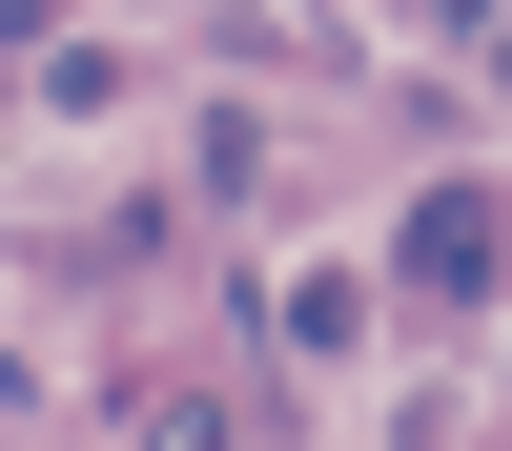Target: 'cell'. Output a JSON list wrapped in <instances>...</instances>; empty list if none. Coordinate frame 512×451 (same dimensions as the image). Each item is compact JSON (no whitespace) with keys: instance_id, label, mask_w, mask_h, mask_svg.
I'll return each instance as SVG.
<instances>
[{"instance_id":"1","label":"cell","mask_w":512,"mask_h":451,"mask_svg":"<svg viewBox=\"0 0 512 451\" xmlns=\"http://www.w3.org/2000/svg\"><path fill=\"white\" fill-rule=\"evenodd\" d=\"M492 246H512V226H492V185H431V205L390 226V267H410V287H492Z\"/></svg>"},{"instance_id":"2","label":"cell","mask_w":512,"mask_h":451,"mask_svg":"<svg viewBox=\"0 0 512 451\" xmlns=\"http://www.w3.org/2000/svg\"><path fill=\"white\" fill-rule=\"evenodd\" d=\"M410 21H492V0H410Z\"/></svg>"}]
</instances>
